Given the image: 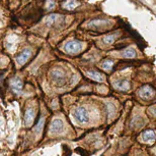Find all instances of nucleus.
Returning a JSON list of instances; mask_svg holds the SVG:
<instances>
[{
  "label": "nucleus",
  "mask_w": 156,
  "mask_h": 156,
  "mask_svg": "<svg viewBox=\"0 0 156 156\" xmlns=\"http://www.w3.org/2000/svg\"><path fill=\"white\" fill-rule=\"evenodd\" d=\"M83 48V44L80 41H77V40H73V41H69L65 45V51L69 54H77L79 53Z\"/></svg>",
  "instance_id": "f257e3e1"
},
{
  "label": "nucleus",
  "mask_w": 156,
  "mask_h": 156,
  "mask_svg": "<svg viewBox=\"0 0 156 156\" xmlns=\"http://www.w3.org/2000/svg\"><path fill=\"white\" fill-rule=\"evenodd\" d=\"M51 79L59 85H63L66 82V74L61 70H54L51 71Z\"/></svg>",
  "instance_id": "f03ea898"
},
{
  "label": "nucleus",
  "mask_w": 156,
  "mask_h": 156,
  "mask_svg": "<svg viewBox=\"0 0 156 156\" xmlns=\"http://www.w3.org/2000/svg\"><path fill=\"white\" fill-rule=\"evenodd\" d=\"M74 117L79 123H87L88 121V113H87L86 109L84 107H78L74 111Z\"/></svg>",
  "instance_id": "7ed1b4c3"
},
{
  "label": "nucleus",
  "mask_w": 156,
  "mask_h": 156,
  "mask_svg": "<svg viewBox=\"0 0 156 156\" xmlns=\"http://www.w3.org/2000/svg\"><path fill=\"white\" fill-rule=\"evenodd\" d=\"M138 94L141 98L145 99V100H148V99H152L154 97V90L150 86H145V87H142V88L139 90Z\"/></svg>",
  "instance_id": "20e7f679"
},
{
  "label": "nucleus",
  "mask_w": 156,
  "mask_h": 156,
  "mask_svg": "<svg viewBox=\"0 0 156 156\" xmlns=\"http://www.w3.org/2000/svg\"><path fill=\"white\" fill-rule=\"evenodd\" d=\"M111 25V21H105V20H95V21H91L88 24L89 28H92V29L98 30V29H104V28H107Z\"/></svg>",
  "instance_id": "39448f33"
},
{
  "label": "nucleus",
  "mask_w": 156,
  "mask_h": 156,
  "mask_svg": "<svg viewBox=\"0 0 156 156\" xmlns=\"http://www.w3.org/2000/svg\"><path fill=\"white\" fill-rule=\"evenodd\" d=\"M64 130V124L61 120H55L51 124V133L53 134H60Z\"/></svg>",
  "instance_id": "423d86ee"
},
{
  "label": "nucleus",
  "mask_w": 156,
  "mask_h": 156,
  "mask_svg": "<svg viewBox=\"0 0 156 156\" xmlns=\"http://www.w3.org/2000/svg\"><path fill=\"white\" fill-rule=\"evenodd\" d=\"M30 55H32V52H30V50H29V49H26V50H23L20 55L17 56L16 61L20 64H24L30 58Z\"/></svg>",
  "instance_id": "0eeeda50"
},
{
  "label": "nucleus",
  "mask_w": 156,
  "mask_h": 156,
  "mask_svg": "<svg viewBox=\"0 0 156 156\" xmlns=\"http://www.w3.org/2000/svg\"><path fill=\"white\" fill-rule=\"evenodd\" d=\"M115 88H117L120 91H128L130 88V81L128 80H121V81H117L116 83L114 84Z\"/></svg>",
  "instance_id": "6e6552de"
},
{
  "label": "nucleus",
  "mask_w": 156,
  "mask_h": 156,
  "mask_svg": "<svg viewBox=\"0 0 156 156\" xmlns=\"http://www.w3.org/2000/svg\"><path fill=\"white\" fill-rule=\"evenodd\" d=\"M87 76H88L91 80L96 81V82H104L105 81L104 74L98 73V71H95V70H88L87 71Z\"/></svg>",
  "instance_id": "1a4fd4ad"
},
{
  "label": "nucleus",
  "mask_w": 156,
  "mask_h": 156,
  "mask_svg": "<svg viewBox=\"0 0 156 156\" xmlns=\"http://www.w3.org/2000/svg\"><path fill=\"white\" fill-rule=\"evenodd\" d=\"M10 86L12 90H13L14 92H20L21 90H23V82H21L20 79H18V78H15V79H12L11 82H10Z\"/></svg>",
  "instance_id": "9d476101"
},
{
  "label": "nucleus",
  "mask_w": 156,
  "mask_h": 156,
  "mask_svg": "<svg viewBox=\"0 0 156 156\" xmlns=\"http://www.w3.org/2000/svg\"><path fill=\"white\" fill-rule=\"evenodd\" d=\"M34 116H35V110L33 108H27L24 113V120H26L27 126H30L33 123Z\"/></svg>",
  "instance_id": "9b49d317"
},
{
  "label": "nucleus",
  "mask_w": 156,
  "mask_h": 156,
  "mask_svg": "<svg viewBox=\"0 0 156 156\" xmlns=\"http://www.w3.org/2000/svg\"><path fill=\"white\" fill-rule=\"evenodd\" d=\"M78 5H79V3H78L76 0H67V1H65L63 4H62V7L67 9V10H73Z\"/></svg>",
  "instance_id": "f8f14e48"
},
{
  "label": "nucleus",
  "mask_w": 156,
  "mask_h": 156,
  "mask_svg": "<svg viewBox=\"0 0 156 156\" xmlns=\"http://www.w3.org/2000/svg\"><path fill=\"white\" fill-rule=\"evenodd\" d=\"M142 139L146 142L149 141H154L155 140V133L153 130H148L145 131L144 133L142 134Z\"/></svg>",
  "instance_id": "ddd939ff"
},
{
  "label": "nucleus",
  "mask_w": 156,
  "mask_h": 156,
  "mask_svg": "<svg viewBox=\"0 0 156 156\" xmlns=\"http://www.w3.org/2000/svg\"><path fill=\"white\" fill-rule=\"evenodd\" d=\"M136 55H137V53L135 51V49H133V48H127L126 50L123 51V56L126 58H134V57H136Z\"/></svg>",
  "instance_id": "4468645a"
},
{
  "label": "nucleus",
  "mask_w": 156,
  "mask_h": 156,
  "mask_svg": "<svg viewBox=\"0 0 156 156\" xmlns=\"http://www.w3.org/2000/svg\"><path fill=\"white\" fill-rule=\"evenodd\" d=\"M119 35H120V33L112 34V35L105 36V38H104V42L105 43V44L110 45V44H112V43H114V42H115V40H116V38H117V37H118Z\"/></svg>",
  "instance_id": "2eb2a0df"
},
{
  "label": "nucleus",
  "mask_w": 156,
  "mask_h": 156,
  "mask_svg": "<svg viewBox=\"0 0 156 156\" xmlns=\"http://www.w3.org/2000/svg\"><path fill=\"white\" fill-rule=\"evenodd\" d=\"M113 65H114V62L111 60V59H105V60L102 61L101 63V67L104 68L105 70H108L110 71L113 70Z\"/></svg>",
  "instance_id": "dca6fc26"
},
{
  "label": "nucleus",
  "mask_w": 156,
  "mask_h": 156,
  "mask_svg": "<svg viewBox=\"0 0 156 156\" xmlns=\"http://www.w3.org/2000/svg\"><path fill=\"white\" fill-rule=\"evenodd\" d=\"M60 17H61V15H60V14H57V13L51 14V15H49V17H47V23H48V25H50V24H54V23H56V21H57Z\"/></svg>",
  "instance_id": "f3484780"
},
{
  "label": "nucleus",
  "mask_w": 156,
  "mask_h": 156,
  "mask_svg": "<svg viewBox=\"0 0 156 156\" xmlns=\"http://www.w3.org/2000/svg\"><path fill=\"white\" fill-rule=\"evenodd\" d=\"M144 124V120H143L142 117H136L134 118V120H132V126L135 127H140Z\"/></svg>",
  "instance_id": "a211bd4d"
},
{
  "label": "nucleus",
  "mask_w": 156,
  "mask_h": 156,
  "mask_svg": "<svg viewBox=\"0 0 156 156\" xmlns=\"http://www.w3.org/2000/svg\"><path fill=\"white\" fill-rule=\"evenodd\" d=\"M46 6L48 9H53L55 6V1L54 0H47V3H46Z\"/></svg>",
  "instance_id": "6ab92c4d"
},
{
  "label": "nucleus",
  "mask_w": 156,
  "mask_h": 156,
  "mask_svg": "<svg viewBox=\"0 0 156 156\" xmlns=\"http://www.w3.org/2000/svg\"><path fill=\"white\" fill-rule=\"evenodd\" d=\"M43 123H44V120H40V121H39V124H37V127H36V129H37V132H40V131H41V127H42V124H43Z\"/></svg>",
  "instance_id": "aec40b11"
}]
</instances>
